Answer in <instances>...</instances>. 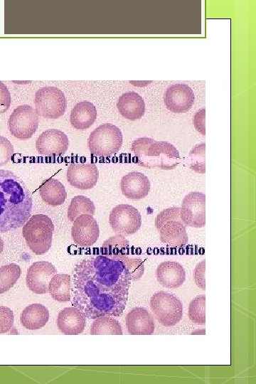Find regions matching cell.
I'll return each instance as SVG.
<instances>
[{"label": "cell", "mask_w": 256, "mask_h": 384, "mask_svg": "<svg viewBox=\"0 0 256 384\" xmlns=\"http://www.w3.org/2000/svg\"><path fill=\"white\" fill-rule=\"evenodd\" d=\"M156 279L164 287L176 289L186 279V272L181 264L175 261L160 263L156 270Z\"/></svg>", "instance_id": "19"}, {"label": "cell", "mask_w": 256, "mask_h": 384, "mask_svg": "<svg viewBox=\"0 0 256 384\" xmlns=\"http://www.w3.org/2000/svg\"><path fill=\"white\" fill-rule=\"evenodd\" d=\"M109 223L116 233L130 235L140 228L142 218L136 208L128 204H119L111 210Z\"/></svg>", "instance_id": "10"}, {"label": "cell", "mask_w": 256, "mask_h": 384, "mask_svg": "<svg viewBox=\"0 0 256 384\" xmlns=\"http://www.w3.org/2000/svg\"><path fill=\"white\" fill-rule=\"evenodd\" d=\"M127 331L132 335H151L154 331L153 316L144 307H135L125 319Z\"/></svg>", "instance_id": "18"}, {"label": "cell", "mask_w": 256, "mask_h": 384, "mask_svg": "<svg viewBox=\"0 0 256 384\" xmlns=\"http://www.w3.org/2000/svg\"><path fill=\"white\" fill-rule=\"evenodd\" d=\"M188 163L191 169L199 174L206 172L205 143L196 145L189 152Z\"/></svg>", "instance_id": "30"}, {"label": "cell", "mask_w": 256, "mask_h": 384, "mask_svg": "<svg viewBox=\"0 0 256 384\" xmlns=\"http://www.w3.org/2000/svg\"><path fill=\"white\" fill-rule=\"evenodd\" d=\"M180 218L186 226L203 228L206 224V196L203 193L193 191L183 199L180 208Z\"/></svg>", "instance_id": "11"}, {"label": "cell", "mask_w": 256, "mask_h": 384, "mask_svg": "<svg viewBox=\"0 0 256 384\" xmlns=\"http://www.w3.org/2000/svg\"><path fill=\"white\" fill-rule=\"evenodd\" d=\"M11 102V94L7 87L0 81V113L6 112Z\"/></svg>", "instance_id": "36"}, {"label": "cell", "mask_w": 256, "mask_h": 384, "mask_svg": "<svg viewBox=\"0 0 256 384\" xmlns=\"http://www.w3.org/2000/svg\"><path fill=\"white\" fill-rule=\"evenodd\" d=\"M205 260L198 263L193 271V278L196 285L202 290L206 289Z\"/></svg>", "instance_id": "35"}, {"label": "cell", "mask_w": 256, "mask_h": 384, "mask_svg": "<svg viewBox=\"0 0 256 384\" xmlns=\"http://www.w3.org/2000/svg\"><path fill=\"white\" fill-rule=\"evenodd\" d=\"M150 308L156 319L166 327L175 326L183 316L181 302L174 294L164 291L153 294Z\"/></svg>", "instance_id": "7"}, {"label": "cell", "mask_w": 256, "mask_h": 384, "mask_svg": "<svg viewBox=\"0 0 256 384\" xmlns=\"http://www.w3.org/2000/svg\"><path fill=\"white\" fill-rule=\"evenodd\" d=\"M70 277L67 274H55L48 284V292L52 298L60 302L70 300Z\"/></svg>", "instance_id": "25"}, {"label": "cell", "mask_w": 256, "mask_h": 384, "mask_svg": "<svg viewBox=\"0 0 256 384\" xmlns=\"http://www.w3.org/2000/svg\"><path fill=\"white\" fill-rule=\"evenodd\" d=\"M38 116L36 110L30 105H23L17 107L8 120L10 133L20 139L31 138L38 128Z\"/></svg>", "instance_id": "9"}, {"label": "cell", "mask_w": 256, "mask_h": 384, "mask_svg": "<svg viewBox=\"0 0 256 384\" xmlns=\"http://www.w3.org/2000/svg\"><path fill=\"white\" fill-rule=\"evenodd\" d=\"M21 273L20 267L15 263H10L0 267V294L14 287Z\"/></svg>", "instance_id": "28"}, {"label": "cell", "mask_w": 256, "mask_h": 384, "mask_svg": "<svg viewBox=\"0 0 256 384\" xmlns=\"http://www.w3.org/2000/svg\"><path fill=\"white\" fill-rule=\"evenodd\" d=\"M123 195L129 199L140 200L146 197L151 188L148 178L140 172H130L124 176L120 183Z\"/></svg>", "instance_id": "17"}, {"label": "cell", "mask_w": 256, "mask_h": 384, "mask_svg": "<svg viewBox=\"0 0 256 384\" xmlns=\"http://www.w3.org/2000/svg\"><path fill=\"white\" fill-rule=\"evenodd\" d=\"M57 273L55 267L49 262L39 261L33 263L27 270L26 285L37 294L48 292V284Z\"/></svg>", "instance_id": "12"}, {"label": "cell", "mask_w": 256, "mask_h": 384, "mask_svg": "<svg viewBox=\"0 0 256 384\" xmlns=\"http://www.w3.org/2000/svg\"><path fill=\"white\" fill-rule=\"evenodd\" d=\"M90 334H122L120 324L114 318L104 316L94 319L90 329Z\"/></svg>", "instance_id": "27"}, {"label": "cell", "mask_w": 256, "mask_h": 384, "mask_svg": "<svg viewBox=\"0 0 256 384\" xmlns=\"http://www.w3.org/2000/svg\"><path fill=\"white\" fill-rule=\"evenodd\" d=\"M131 281L119 259L106 255L84 259L74 269L72 305L90 319L119 316L127 305Z\"/></svg>", "instance_id": "1"}, {"label": "cell", "mask_w": 256, "mask_h": 384, "mask_svg": "<svg viewBox=\"0 0 256 384\" xmlns=\"http://www.w3.org/2000/svg\"><path fill=\"white\" fill-rule=\"evenodd\" d=\"M155 226L161 241L166 245L176 247L188 243L186 225L180 218V208L171 207L160 212L155 219Z\"/></svg>", "instance_id": "5"}, {"label": "cell", "mask_w": 256, "mask_h": 384, "mask_svg": "<svg viewBox=\"0 0 256 384\" xmlns=\"http://www.w3.org/2000/svg\"><path fill=\"white\" fill-rule=\"evenodd\" d=\"M66 174L69 183L82 190L92 188L99 177L98 169L92 163L71 164Z\"/></svg>", "instance_id": "16"}, {"label": "cell", "mask_w": 256, "mask_h": 384, "mask_svg": "<svg viewBox=\"0 0 256 384\" xmlns=\"http://www.w3.org/2000/svg\"><path fill=\"white\" fill-rule=\"evenodd\" d=\"M97 118V110L89 101L77 103L70 112V122L73 127L79 130L89 128Z\"/></svg>", "instance_id": "22"}, {"label": "cell", "mask_w": 256, "mask_h": 384, "mask_svg": "<svg viewBox=\"0 0 256 384\" xmlns=\"http://www.w3.org/2000/svg\"><path fill=\"white\" fill-rule=\"evenodd\" d=\"M188 317L197 325L206 324V296L201 294L193 298L188 306Z\"/></svg>", "instance_id": "29"}, {"label": "cell", "mask_w": 256, "mask_h": 384, "mask_svg": "<svg viewBox=\"0 0 256 384\" xmlns=\"http://www.w3.org/2000/svg\"><path fill=\"white\" fill-rule=\"evenodd\" d=\"M131 150L137 163L149 169L157 167L171 170L177 166L180 161L178 151L173 144L165 141L140 137L132 142Z\"/></svg>", "instance_id": "3"}, {"label": "cell", "mask_w": 256, "mask_h": 384, "mask_svg": "<svg viewBox=\"0 0 256 384\" xmlns=\"http://www.w3.org/2000/svg\"><path fill=\"white\" fill-rule=\"evenodd\" d=\"M193 124L198 132L202 135L206 134L205 131V109L198 110L193 117Z\"/></svg>", "instance_id": "37"}, {"label": "cell", "mask_w": 256, "mask_h": 384, "mask_svg": "<svg viewBox=\"0 0 256 384\" xmlns=\"http://www.w3.org/2000/svg\"><path fill=\"white\" fill-rule=\"evenodd\" d=\"M122 145V134L117 126L105 123L95 129L87 139L90 153L96 156L107 157L116 154Z\"/></svg>", "instance_id": "6"}, {"label": "cell", "mask_w": 256, "mask_h": 384, "mask_svg": "<svg viewBox=\"0 0 256 384\" xmlns=\"http://www.w3.org/2000/svg\"><path fill=\"white\" fill-rule=\"evenodd\" d=\"M14 152V146L10 141L4 137L0 136V166L9 162Z\"/></svg>", "instance_id": "34"}, {"label": "cell", "mask_w": 256, "mask_h": 384, "mask_svg": "<svg viewBox=\"0 0 256 384\" xmlns=\"http://www.w3.org/2000/svg\"><path fill=\"white\" fill-rule=\"evenodd\" d=\"M38 190L43 201L52 206L63 204L67 197L64 186L55 178H50L44 180Z\"/></svg>", "instance_id": "24"}, {"label": "cell", "mask_w": 256, "mask_h": 384, "mask_svg": "<svg viewBox=\"0 0 256 384\" xmlns=\"http://www.w3.org/2000/svg\"><path fill=\"white\" fill-rule=\"evenodd\" d=\"M69 140L62 131L50 129L44 131L37 139V151L44 156H61L68 150Z\"/></svg>", "instance_id": "15"}, {"label": "cell", "mask_w": 256, "mask_h": 384, "mask_svg": "<svg viewBox=\"0 0 256 384\" xmlns=\"http://www.w3.org/2000/svg\"><path fill=\"white\" fill-rule=\"evenodd\" d=\"M49 319L48 309L41 304H32L27 306L20 317L21 323L26 329L36 330L43 327Z\"/></svg>", "instance_id": "23"}, {"label": "cell", "mask_w": 256, "mask_h": 384, "mask_svg": "<svg viewBox=\"0 0 256 384\" xmlns=\"http://www.w3.org/2000/svg\"><path fill=\"white\" fill-rule=\"evenodd\" d=\"M128 247V240L121 234L111 237L110 239L105 241L102 245V248H104L105 250H108V252H106V255L108 256L119 254L124 255L122 253V251L127 250Z\"/></svg>", "instance_id": "32"}, {"label": "cell", "mask_w": 256, "mask_h": 384, "mask_svg": "<svg viewBox=\"0 0 256 384\" xmlns=\"http://www.w3.org/2000/svg\"><path fill=\"white\" fill-rule=\"evenodd\" d=\"M95 212V204L89 198L84 196H76L72 198L68 208V218L71 222H73L82 214L93 215Z\"/></svg>", "instance_id": "26"}, {"label": "cell", "mask_w": 256, "mask_h": 384, "mask_svg": "<svg viewBox=\"0 0 256 384\" xmlns=\"http://www.w3.org/2000/svg\"><path fill=\"white\" fill-rule=\"evenodd\" d=\"M3 250H4V242L2 239L0 238V255L2 252Z\"/></svg>", "instance_id": "38"}, {"label": "cell", "mask_w": 256, "mask_h": 384, "mask_svg": "<svg viewBox=\"0 0 256 384\" xmlns=\"http://www.w3.org/2000/svg\"><path fill=\"white\" fill-rule=\"evenodd\" d=\"M117 107L119 112L126 119L134 121L142 118L145 112V103L135 92H127L118 99Z\"/></svg>", "instance_id": "21"}, {"label": "cell", "mask_w": 256, "mask_h": 384, "mask_svg": "<svg viewBox=\"0 0 256 384\" xmlns=\"http://www.w3.org/2000/svg\"><path fill=\"white\" fill-rule=\"evenodd\" d=\"M53 230V221L48 215L36 214L23 225L22 234L30 250L41 255L50 248Z\"/></svg>", "instance_id": "4"}, {"label": "cell", "mask_w": 256, "mask_h": 384, "mask_svg": "<svg viewBox=\"0 0 256 384\" xmlns=\"http://www.w3.org/2000/svg\"><path fill=\"white\" fill-rule=\"evenodd\" d=\"M34 104L38 115L48 119H57L64 114L67 101L60 90L55 87L48 86L37 90Z\"/></svg>", "instance_id": "8"}, {"label": "cell", "mask_w": 256, "mask_h": 384, "mask_svg": "<svg viewBox=\"0 0 256 384\" xmlns=\"http://www.w3.org/2000/svg\"><path fill=\"white\" fill-rule=\"evenodd\" d=\"M32 196L14 172L0 169V233L23 226L29 219Z\"/></svg>", "instance_id": "2"}, {"label": "cell", "mask_w": 256, "mask_h": 384, "mask_svg": "<svg viewBox=\"0 0 256 384\" xmlns=\"http://www.w3.org/2000/svg\"><path fill=\"white\" fill-rule=\"evenodd\" d=\"M86 325V316L76 307H66L60 311L57 317L59 330L66 335L82 333Z\"/></svg>", "instance_id": "20"}, {"label": "cell", "mask_w": 256, "mask_h": 384, "mask_svg": "<svg viewBox=\"0 0 256 384\" xmlns=\"http://www.w3.org/2000/svg\"><path fill=\"white\" fill-rule=\"evenodd\" d=\"M194 94L186 84L176 83L170 85L166 90L164 100L169 110L174 113H184L193 106Z\"/></svg>", "instance_id": "14"}, {"label": "cell", "mask_w": 256, "mask_h": 384, "mask_svg": "<svg viewBox=\"0 0 256 384\" xmlns=\"http://www.w3.org/2000/svg\"><path fill=\"white\" fill-rule=\"evenodd\" d=\"M100 230L92 215L82 214L74 221L71 229L72 238L80 247H90L99 238Z\"/></svg>", "instance_id": "13"}, {"label": "cell", "mask_w": 256, "mask_h": 384, "mask_svg": "<svg viewBox=\"0 0 256 384\" xmlns=\"http://www.w3.org/2000/svg\"><path fill=\"white\" fill-rule=\"evenodd\" d=\"M108 257H114L122 260L129 270L132 281H136L141 278L144 272V263L140 259L129 258L124 255H111Z\"/></svg>", "instance_id": "31"}, {"label": "cell", "mask_w": 256, "mask_h": 384, "mask_svg": "<svg viewBox=\"0 0 256 384\" xmlns=\"http://www.w3.org/2000/svg\"><path fill=\"white\" fill-rule=\"evenodd\" d=\"M14 313L7 306H0V334L9 332L13 326Z\"/></svg>", "instance_id": "33"}]
</instances>
